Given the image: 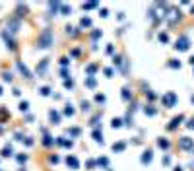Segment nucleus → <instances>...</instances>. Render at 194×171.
<instances>
[{"mask_svg":"<svg viewBox=\"0 0 194 171\" xmlns=\"http://www.w3.org/2000/svg\"><path fill=\"white\" fill-rule=\"evenodd\" d=\"M192 103H194V97H192Z\"/></svg>","mask_w":194,"mask_h":171,"instance_id":"nucleus-7","label":"nucleus"},{"mask_svg":"<svg viewBox=\"0 0 194 171\" xmlns=\"http://www.w3.org/2000/svg\"><path fill=\"white\" fill-rule=\"evenodd\" d=\"M192 144H194L192 138H182V140H181V148H185V150L186 148H192Z\"/></svg>","mask_w":194,"mask_h":171,"instance_id":"nucleus-3","label":"nucleus"},{"mask_svg":"<svg viewBox=\"0 0 194 171\" xmlns=\"http://www.w3.org/2000/svg\"><path fill=\"white\" fill-rule=\"evenodd\" d=\"M142 162L146 163V162H151V152H150V150H148V152H146L144 154V158H142Z\"/></svg>","mask_w":194,"mask_h":171,"instance_id":"nucleus-5","label":"nucleus"},{"mask_svg":"<svg viewBox=\"0 0 194 171\" xmlns=\"http://www.w3.org/2000/svg\"><path fill=\"white\" fill-rule=\"evenodd\" d=\"M188 43H190V41H188V37H181V39L179 41H177V49H179V51H186L188 49Z\"/></svg>","mask_w":194,"mask_h":171,"instance_id":"nucleus-1","label":"nucleus"},{"mask_svg":"<svg viewBox=\"0 0 194 171\" xmlns=\"http://www.w3.org/2000/svg\"><path fill=\"white\" fill-rule=\"evenodd\" d=\"M175 101H177V95L175 93H167L165 97H163V103L167 107H173V105H175Z\"/></svg>","mask_w":194,"mask_h":171,"instance_id":"nucleus-2","label":"nucleus"},{"mask_svg":"<svg viewBox=\"0 0 194 171\" xmlns=\"http://www.w3.org/2000/svg\"><path fill=\"white\" fill-rule=\"evenodd\" d=\"M159 146L161 148H169V142H167V140H159Z\"/></svg>","mask_w":194,"mask_h":171,"instance_id":"nucleus-6","label":"nucleus"},{"mask_svg":"<svg viewBox=\"0 0 194 171\" xmlns=\"http://www.w3.org/2000/svg\"><path fill=\"white\" fill-rule=\"evenodd\" d=\"M181 121H182V117H181V115H179V117H175V119H173V122H171V125H169V128H175V126L179 125Z\"/></svg>","mask_w":194,"mask_h":171,"instance_id":"nucleus-4","label":"nucleus"}]
</instances>
